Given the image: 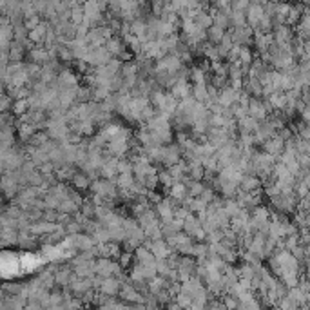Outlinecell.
Masks as SVG:
<instances>
[{"label":"cell","instance_id":"cell-1","mask_svg":"<svg viewBox=\"0 0 310 310\" xmlns=\"http://www.w3.org/2000/svg\"><path fill=\"white\" fill-rule=\"evenodd\" d=\"M283 149H285V142H283L280 136H276V134H274L272 138L265 140V153L272 155L274 158H276V156H280Z\"/></svg>","mask_w":310,"mask_h":310},{"label":"cell","instance_id":"cell-2","mask_svg":"<svg viewBox=\"0 0 310 310\" xmlns=\"http://www.w3.org/2000/svg\"><path fill=\"white\" fill-rule=\"evenodd\" d=\"M245 17H247V20H249V24L252 26V27H258V22H259V18L263 17V6H259V4H249V7H247V13H245Z\"/></svg>","mask_w":310,"mask_h":310},{"label":"cell","instance_id":"cell-3","mask_svg":"<svg viewBox=\"0 0 310 310\" xmlns=\"http://www.w3.org/2000/svg\"><path fill=\"white\" fill-rule=\"evenodd\" d=\"M100 292L102 294H107V296H114V294L120 290V283L116 280H114L113 276H109V278H103L100 283Z\"/></svg>","mask_w":310,"mask_h":310},{"label":"cell","instance_id":"cell-4","mask_svg":"<svg viewBox=\"0 0 310 310\" xmlns=\"http://www.w3.org/2000/svg\"><path fill=\"white\" fill-rule=\"evenodd\" d=\"M103 46H105V49H107L109 53H111V56H122V54H124V51H126V48H124L122 40H118V38H107Z\"/></svg>","mask_w":310,"mask_h":310},{"label":"cell","instance_id":"cell-5","mask_svg":"<svg viewBox=\"0 0 310 310\" xmlns=\"http://www.w3.org/2000/svg\"><path fill=\"white\" fill-rule=\"evenodd\" d=\"M58 87L60 89H71L77 87V77L71 71H62L58 77Z\"/></svg>","mask_w":310,"mask_h":310},{"label":"cell","instance_id":"cell-6","mask_svg":"<svg viewBox=\"0 0 310 310\" xmlns=\"http://www.w3.org/2000/svg\"><path fill=\"white\" fill-rule=\"evenodd\" d=\"M71 180H73V183H75V187H77L78 191H85V189H89L91 178L85 173H80V174L75 173Z\"/></svg>","mask_w":310,"mask_h":310},{"label":"cell","instance_id":"cell-7","mask_svg":"<svg viewBox=\"0 0 310 310\" xmlns=\"http://www.w3.org/2000/svg\"><path fill=\"white\" fill-rule=\"evenodd\" d=\"M46 33H48V24H38L36 27L29 29V38L35 42H44L46 40Z\"/></svg>","mask_w":310,"mask_h":310},{"label":"cell","instance_id":"cell-8","mask_svg":"<svg viewBox=\"0 0 310 310\" xmlns=\"http://www.w3.org/2000/svg\"><path fill=\"white\" fill-rule=\"evenodd\" d=\"M229 18H231V22H232L236 27L247 26V17H245V11H241V9H232L231 15H229Z\"/></svg>","mask_w":310,"mask_h":310},{"label":"cell","instance_id":"cell-9","mask_svg":"<svg viewBox=\"0 0 310 310\" xmlns=\"http://www.w3.org/2000/svg\"><path fill=\"white\" fill-rule=\"evenodd\" d=\"M54 280L58 281L60 285H69L73 280V272L69 268H64V270H58V274L54 276Z\"/></svg>","mask_w":310,"mask_h":310},{"label":"cell","instance_id":"cell-10","mask_svg":"<svg viewBox=\"0 0 310 310\" xmlns=\"http://www.w3.org/2000/svg\"><path fill=\"white\" fill-rule=\"evenodd\" d=\"M191 78L194 84H207V80H205V71H203L202 67H192Z\"/></svg>","mask_w":310,"mask_h":310},{"label":"cell","instance_id":"cell-11","mask_svg":"<svg viewBox=\"0 0 310 310\" xmlns=\"http://www.w3.org/2000/svg\"><path fill=\"white\" fill-rule=\"evenodd\" d=\"M238 60L241 62V64H243V66H249V64H252V49H249V48H239Z\"/></svg>","mask_w":310,"mask_h":310},{"label":"cell","instance_id":"cell-12","mask_svg":"<svg viewBox=\"0 0 310 310\" xmlns=\"http://www.w3.org/2000/svg\"><path fill=\"white\" fill-rule=\"evenodd\" d=\"M223 33H225V31H223V27H220V26H210L209 27V38L210 40H212V42H220L221 40V36H223Z\"/></svg>","mask_w":310,"mask_h":310},{"label":"cell","instance_id":"cell-13","mask_svg":"<svg viewBox=\"0 0 310 310\" xmlns=\"http://www.w3.org/2000/svg\"><path fill=\"white\" fill-rule=\"evenodd\" d=\"M203 54H205V56H209L212 62L220 58V54H218V49H216L214 46H205V48H203Z\"/></svg>","mask_w":310,"mask_h":310},{"label":"cell","instance_id":"cell-14","mask_svg":"<svg viewBox=\"0 0 310 310\" xmlns=\"http://www.w3.org/2000/svg\"><path fill=\"white\" fill-rule=\"evenodd\" d=\"M251 2L252 0H231V6H232V9H241V11H245Z\"/></svg>","mask_w":310,"mask_h":310},{"label":"cell","instance_id":"cell-15","mask_svg":"<svg viewBox=\"0 0 310 310\" xmlns=\"http://www.w3.org/2000/svg\"><path fill=\"white\" fill-rule=\"evenodd\" d=\"M225 305H227V307H238V301H234V299L229 298V299L225 301ZM225 305H223V307H225Z\"/></svg>","mask_w":310,"mask_h":310},{"label":"cell","instance_id":"cell-16","mask_svg":"<svg viewBox=\"0 0 310 310\" xmlns=\"http://www.w3.org/2000/svg\"><path fill=\"white\" fill-rule=\"evenodd\" d=\"M2 96H4V91H2V87H0V98H2Z\"/></svg>","mask_w":310,"mask_h":310}]
</instances>
